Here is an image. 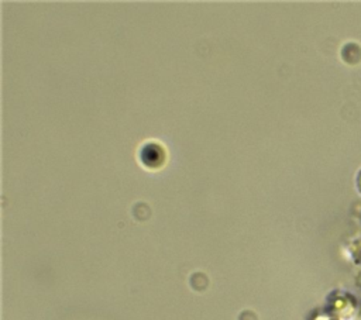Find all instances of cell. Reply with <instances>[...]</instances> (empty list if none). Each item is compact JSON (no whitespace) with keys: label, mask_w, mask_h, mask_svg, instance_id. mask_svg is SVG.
Here are the masks:
<instances>
[{"label":"cell","mask_w":361,"mask_h":320,"mask_svg":"<svg viewBox=\"0 0 361 320\" xmlns=\"http://www.w3.org/2000/svg\"><path fill=\"white\" fill-rule=\"evenodd\" d=\"M324 320H341V319H334V317H330V319H324Z\"/></svg>","instance_id":"5b68a950"},{"label":"cell","mask_w":361,"mask_h":320,"mask_svg":"<svg viewBox=\"0 0 361 320\" xmlns=\"http://www.w3.org/2000/svg\"><path fill=\"white\" fill-rule=\"evenodd\" d=\"M355 187H357V190L361 193V168L358 169V172H357V175H355Z\"/></svg>","instance_id":"3957f363"},{"label":"cell","mask_w":361,"mask_h":320,"mask_svg":"<svg viewBox=\"0 0 361 320\" xmlns=\"http://www.w3.org/2000/svg\"><path fill=\"white\" fill-rule=\"evenodd\" d=\"M361 47L355 42H348L341 48V58L343 61H345L348 65H357L360 62V59L357 56H354V51L360 49Z\"/></svg>","instance_id":"7a4b0ae2"},{"label":"cell","mask_w":361,"mask_h":320,"mask_svg":"<svg viewBox=\"0 0 361 320\" xmlns=\"http://www.w3.org/2000/svg\"><path fill=\"white\" fill-rule=\"evenodd\" d=\"M330 306H331V312L336 316H338V319H344V317H351L354 314L357 302L350 293L336 292L333 299L330 300Z\"/></svg>","instance_id":"6da1fadb"},{"label":"cell","mask_w":361,"mask_h":320,"mask_svg":"<svg viewBox=\"0 0 361 320\" xmlns=\"http://www.w3.org/2000/svg\"><path fill=\"white\" fill-rule=\"evenodd\" d=\"M355 320H361V310L358 312V314H357V319Z\"/></svg>","instance_id":"277c9868"}]
</instances>
